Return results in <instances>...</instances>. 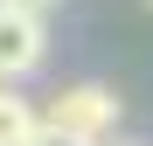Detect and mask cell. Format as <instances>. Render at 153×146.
<instances>
[{
  "instance_id": "6da1fadb",
  "label": "cell",
  "mask_w": 153,
  "mask_h": 146,
  "mask_svg": "<svg viewBox=\"0 0 153 146\" xmlns=\"http://www.w3.org/2000/svg\"><path fill=\"white\" fill-rule=\"evenodd\" d=\"M111 125H118V90H105V84H70L42 104V132H63L76 146H105Z\"/></svg>"
},
{
  "instance_id": "7a4b0ae2",
  "label": "cell",
  "mask_w": 153,
  "mask_h": 146,
  "mask_svg": "<svg viewBox=\"0 0 153 146\" xmlns=\"http://www.w3.org/2000/svg\"><path fill=\"white\" fill-rule=\"evenodd\" d=\"M49 56V35H42V14H21V7H0V84H21L28 70H42Z\"/></svg>"
},
{
  "instance_id": "3957f363",
  "label": "cell",
  "mask_w": 153,
  "mask_h": 146,
  "mask_svg": "<svg viewBox=\"0 0 153 146\" xmlns=\"http://www.w3.org/2000/svg\"><path fill=\"white\" fill-rule=\"evenodd\" d=\"M35 132H42L35 97H21L14 84H0V146H35Z\"/></svg>"
},
{
  "instance_id": "277c9868",
  "label": "cell",
  "mask_w": 153,
  "mask_h": 146,
  "mask_svg": "<svg viewBox=\"0 0 153 146\" xmlns=\"http://www.w3.org/2000/svg\"><path fill=\"white\" fill-rule=\"evenodd\" d=\"M49 7H56V0H49Z\"/></svg>"
},
{
  "instance_id": "5b68a950",
  "label": "cell",
  "mask_w": 153,
  "mask_h": 146,
  "mask_svg": "<svg viewBox=\"0 0 153 146\" xmlns=\"http://www.w3.org/2000/svg\"><path fill=\"white\" fill-rule=\"evenodd\" d=\"M146 7H153V0H146Z\"/></svg>"
}]
</instances>
